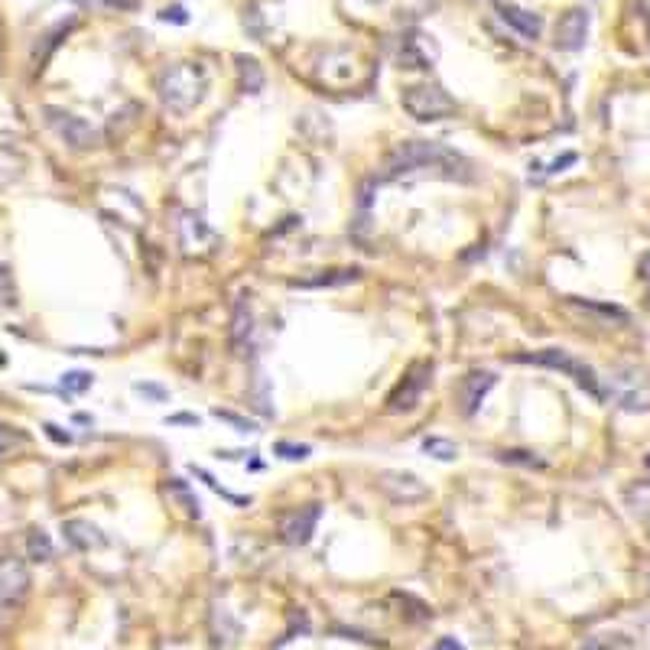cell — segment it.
Listing matches in <instances>:
<instances>
[{
  "label": "cell",
  "instance_id": "2e32d148",
  "mask_svg": "<svg viewBox=\"0 0 650 650\" xmlns=\"http://www.w3.org/2000/svg\"><path fill=\"white\" fill-rule=\"evenodd\" d=\"M618 403H621V410H628V413L650 410V384L641 374H631V381H624V390L618 394Z\"/></svg>",
  "mask_w": 650,
  "mask_h": 650
},
{
  "label": "cell",
  "instance_id": "e575fe53",
  "mask_svg": "<svg viewBox=\"0 0 650 650\" xmlns=\"http://www.w3.org/2000/svg\"><path fill=\"white\" fill-rule=\"evenodd\" d=\"M134 390H137V394L153 397V400H166V390H163V387H156V384H137Z\"/></svg>",
  "mask_w": 650,
  "mask_h": 650
},
{
  "label": "cell",
  "instance_id": "7402d4cb",
  "mask_svg": "<svg viewBox=\"0 0 650 650\" xmlns=\"http://www.w3.org/2000/svg\"><path fill=\"white\" fill-rule=\"evenodd\" d=\"M23 446H30V436H26L20 426L0 423V459H7V455H13Z\"/></svg>",
  "mask_w": 650,
  "mask_h": 650
},
{
  "label": "cell",
  "instance_id": "e0dca14e",
  "mask_svg": "<svg viewBox=\"0 0 650 650\" xmlns=\"http://www.w3.org/2000/svg\"><path fill=\"white\" fill-rule=\"evenodd\" d=\"M501 20H504L507 26H514V30H517L520 36H527V39H537L540 30H543V20L537 17V13H530V10H524V7H514V4H504V7H501Z\"/></svg>",
  "mask_w": 650,
  "mask_h": 650
},
{
  "label": "cell",
  "instance_id": "5b68a950",
  "mask_svg": "<svg viewBox=\"0 0 650 650\" xmlns=\"http://www.w3.org/2000/svg\"><path fill=\"white\" fill-rule=\"evenodd\" d=\"M43 114H46V124L56 130L59 140L69 143L72 150H91L98 143V130L88 121H82V117H75L62 108H43Z\"/></svg>",
  "mask_w": 650,
  "mask_h": 650
},
{
  "label": "cell",
  "instance_id": "4fadbf2b",
  "mask_svg": "<svg viewBox=\"0 0 650 650\" xmlns=\"http://www.w3.org/2000/svg\"><path fill=\"white\" fill-rule=\"evenodd\" d=\"M251 332H254V316H251V303L247 296H238L231 312V348L234 355H244V348L251 345Z\"/></svg>",
  "mask_w": 650,
  "mask_h": 650
},
{
  "label": "cell",
  "instance_id": "8fae6325",
  "mask_svg": "<svg viewBox=\"0 0 650 650\" xmlns=\"http://www.w3.org/2000/svg\"><path fill=\"white\" fill-rule=\"evenodd\" d=\"M589 36V13L585 10H566L556 23V46L566 52H579Z\"/></svg>",
  "mask_w": 650,
  "mask_h": 650
},
{
  "label": "cell",
  "instance_id": "7a4b0ae2",
  "mask_svg": "<svg viewBox=\"0 0 650 650\" xmlns=\"http://www.w3.org/2000/svg\"><path fill=\"white\" fill-rule=\"evenodd\" d=\"M205 88L208 75L199 62H176L160 75V98L176 114H189L195 104H202Z\"/></svg>",
  "mask_w": 650,
  "mask_h": 650
},
{
  "label": "cell",
  "instance_id": "f1b7e54d",
  "mask_svg": "<svg viewBox=\"0 0 650 650\" xmlns=\"http://www.w3.org/2000/svg\"><path fill=\"white\" fill-rule=\"evenodd\" d=\"M0 303L4 306L17 303V286H13V273L7 270L4 260H0Z\"/></svg>",
  "mask_w": 650,
  "mask_h": 650
},
{
  "label": "cell",
  "instance_id": "4316f807",
  "mask_svg": "<svg viewBox=\"0 0 650 650\" xmlns=\"http://www.w3.org/2000/svg\"><path fill=\"white\" fill-rule=\"evenodd\" d=\"M91 377L88 371H69V374H62V390L65 394H82V390H88L91 387Z\"/></svg>",
  "mask_w": 650,
  "mask_h": 650
},
{
  "label": "cell",
  "instance_id": "74e56055",
  "mask_svg": "<svg viewBox=\"0 0 650 650\" xmlns=\"http://www.w3.org/2000/svg\"><path fill=\"white\" fill-rule=\"evenodd\" d=\"M173 423H195V416H186V413H182V416H173Z\"/></svg>",
  "mask_w": 650,
  "mask_h": 650
},
{
  "label": "cell",
  "instance_id": "d4e9b609",
  "mask_svg": "<svg viewBox=\"0 0 650 650\" xmlns=\"http://www.w3.org/2000/svg\"><path fill=\"white\" fill-rule=\"evenodd\" d=\"M26 550H30L33 563H49V559H52V540H49V533L30 530V537H26Z\"/></svg>",
  "mask_w": 650,
  "mask_h": 650
},
{
  "label": "cell",
  "instance_id": "1f68e13d",
  "mask_svg": "<svg viewBox=\"0 0 650 650\" xmlns=\"http://www.w3.org/2000/svg\"><path fill=\"white\" fill-rule=\"evenodd\" d=\"M277 452L283 455V459H290V462H296V459H309V446H293V442H277Z\"/></svg>",
  "mask_w": 650,
  "mask_h": 650
},
{
  "label": "cell",
  "instance_id": "836d02e7",
  "mask_svg": "<svg viewBox=\"0 0 650 650\" xmlns=\"http://www.w3.org/2000/svg\"><path fill=\"white\" fill-rule=\"evenodd\" d=\"M160 20H166V23H169V20H173V23H186L189 17H186V10H182V7H166V10L160 13Z\"/></svg>",
  "mask_w": 650,
  "mask_h": 650
},
{
  "label": "cell",
  "instance_id": "f546056e",
  "mask_svg": "<svg viewBox=\"0 0 650 650\" xmlns=\"http://www.w3.org/2000/svg\"><path fill=\"white\" fill-rule=\"evenodd\" d=\"M65 30H69V26H56V30H52V33H46V36H43V39H46V43H43L46 49H43V56H36V69H39V72L46 69V59H49V52L59 46V39L65 36Z\"/></svg>",
  "mask_w": 650,
  "mask_h": 650
},
{
  "label": "cell",
  "instance_id": "cb8c5ba5",
  "mask_svg": "<svg viewBox=\"0 0 650 650\" xmlns=\"http://www.w3.org/2000/svg\"><path fill=\"white\" fill-rule=\"evenodd\" d=\"M423 452L433 455V459H439V462H455V459H459V446H455L452 439H442V436L423 439Z\"/></svg>",
  "mask_w": 650,
  "mask_h": 650
},
{
  "label": "cell",
  "instance_id": "9a60e30c",
  "mask_svg": "<svg viewBox=\"0 0 650 650\" xmlns=\"http://www.w3.org/2000/svg\"><path fill=\"white\" fill-rule=\"evenodd\" d=\"M62 533H65V540L75 546V550H95V546H104V533L91 524V520H82V517L65 520Z\"/></svg>",
  "mask_w": 650,
  "mask_h": 650
},
{
  "label": "cell",
  "instance_id": "d6a6232c",
  "mask_svg": "<svg viewBox=\"0 0 650 650\" xmlns=\"http://www.w3.org/2000/svg\"><path fill=\"white\" fill-rule=\"evenodd\" d=\"M43 429H46V436H49V439H56V442H59V446H69V442H72V436H69V433H62V429H59L56 423H46Z\"/></svg>",
  "mask_w": 650,
  "mask_h": 650
},
{
  "label": "cell",
  "instance_id": "484cf974",
  "mask_svg": "<svg viewBox=\"0 0 650 650\" xmlns=\"http://www.w3.org/2000/svg\"><path fill=\"white\" fill-rule=\"evenodd\" d=\"M498 462L504 465H520V468H546V462L540 455H533L527 449H501L498 452Z\"/></svg>",
  "mask_w": 650,
  "mask_h": 650
},
{
  "label": "cell",
  "instance_id": "ba28073f",
  "mask_svg": "<svg viewBox=\"0 0 650 650\" xmlns=\"http://www.w3.org/2000/svg\"><path fill=\"white\" fill-rule=\"evenodd\" d=\"M319 514H322L319 504H306L299 511H290L280 520V540L290 546H306L312 540V533H316Z\"/></svg>",
  "mask_w": 650,
  "mask_h": 650
},
{
  "label": "cell",
  "instance_id": "8d00e7d4",
  "mask_svg": "<svg viewBox=\"0 0 650 650\" xmlns=\"http://www.w3.org/2000/svg\"><path fill=\"white\" fill-rule=\"evenodd\" d=\"M641 277H644V280L650 283V251H647V254L641 257Z\"/></svg>",
  "mask_w": 650,
  "mask_h": 650
},
{
  "label": "cell",
  "instance_id": "d6986e66",
  "mask_svg": "<svg viewBox=\"0 0 650 650\" xmlns=\"http://www.w3.org/2000/svg\"><path fill=\"white\" fill-rule=\"evenodd\" d=\"M23 169H26V160L10 147H0V189L10 186V182L23 179Z\"/></svg>",
  "mask_w": 650,
  "mask_h": 650
},
{
  "label": "cell",
  "instance_id": "ac0fdd59",
  "mask_svg": "<svg viewBox=\"0 0 650 650\" xmlns=\"http://www.w3.org/2000/svg\"><path fill=\"white\" fill-rule=\"evenodd\" d=\"M624 501H628L631 514L650 527V481H634V485L624 491Z\"/></svg>",
  "mask_w": 650,
  "mask_h": 650
},
{
  "label": "cell",
  "instance_id": "4dcf8cb0",
  "mask_svg": "<svg viewBox=\"0 0 650 650\" xmlns=\"http://www.w3.org/2000/svg\"><path fill=\"white\" fill-rule=\"evenodd\" d=\"M585 650H624V637L621 634H598V637H592Z\"/></svg>",
  "mask_w": 650,
  "mask_h": 650
},
{
  "label": "cell",
  "instance_id": "44dd1931",
  "mask_svg": "<svg viewBox=\"0 0 650 650\" xmlns=\"http://www.w3.org/2000/svg\"><path fill=\"white\" fill-rule=\"evenodd\" d=\"M238 75H241V88L247 91V95H257V91L264 88V72H260L257 59L238 56Z\"/></svg>",
  "mask_w": 650,
  "mask_h": 650
},
{
  "label": "cell",
  "instance_id": "30bf717a",
  "mask_svg": "<svg viewBox=\"0 0 650 650\" xmlns=\"http://www.w3.org/2000/svg\"><path fill=\"white\" fill-rule=\"evenodd\" d=\"M30 592V569L17 556H0V602H20Z\"/></svg>",
  "mask_w": 650,
  "mask_h": 650
},
{
  "label": "cell",
  "instance_id": "8992f818",
  "mask_svg": "<svg viewBox=\"0 0 650 650\" xmlns=\"http://www.w3.org/2000/svg\"><path fill=\"white\" fill-rule=\"evenodd\" d=\"M429 377H433V364H429V361L413 364V368L407 371V377H403V381L394 387V394L387 397V410H390V413H407V410H413L416 403H420L423 390L429 387Z\"/></svg>",
  "mask_w": 650,
  "mask_h": 650
},
{
  "label": "cell",
  "instance_id": "603a6c76",
  "mask_svg": "<svg viewBox=\"0 0 650 650\" xmlns=\"http://www.w3.org/2000/svg\"><path fill=\"white\" fill-rule=\"evenodd\" d=\"M166 491H169V498L182 504V511H186L189 517H199V498H195V494L189 491L186 481H182V478H169Z\"/></svg>",
  "mask_w": 650,
  "mask_h": 650
},
{
  "label": "cell",
  "instance_id": "9c48e42d",
  "mask_svg": "<svg viewBox=\"0 0 650 650\" xmlns=\"http://www.w3.org/2000/svg\"><path fill=\"white\" fill-rule=\"evenodd\" d=\"M494 384H498V377H494L491 371H468L459 381V387H455V403H459L462 416H475L481 400L488 397V390Z\"/></svg>",
  "mask_w": 650,
  "mask_h": 650
},
{
  "label": "cell",
  "instance_id": "83f0119b",
  "mask_svg": "<svg viewBox=\"0 0 650 650\" xmlns=\"http://www.w3.org/2000/svg\"><path fill=\"white\" fill-rule=\"evenodd\" d=\"M212 416H215V420H221V423L234 426L238 433H257V423L247 420V416H238V413H231V410H212Z\"/></svg>",
  "mask_w": 650,
  "mask_h": 650
},
{
  "label": "cell",
  "instance_id": "d590c367",
  "mask_svg": "<svg viewBox=\"0 0 650 650\" xmlns=\"http://www.w3.org/2000/svg\"><path fill=\"white\" fill-rule=\"evenodd\" d=\"M433 650H465V647H462L459 641H455V637H442V641H439Z\"/></svg>",
  "mask_w": 650,
  "mask_h": 650
},
{
  "label": "cell",
  "instance_id": "7c38bea8",
  "mask_svg": "<svg viewBox=\"0 0 650 650\" xmlns=\"http://www.w3.org/2000/svg\"><path fill=\"white\" fill-rule=\"evenodd\" d=\"M566 312L572 316H582V319H595L598 325H611V322H628V312L618 309V306H602V303H589V299H576L569 296L566 299Z\"/></svg>",
  "mask_w": 650,
  "mask_h": 650
},
{
  "label": "cell",
  "instance_id": "ffe728a7",
  "mask_svg": "<svg viewBox=\"0 0 650 650\" xmlns=\"http://www.w3.org/2000/svg\"><path fill=\"white\" fill-rule=\"evenodd\" d=\"M420 33H410L400 46V65L403 69H429V56L420 49Z\"/></svg>",
  "mask_w": 650,
  "mask_h": 650
},
{
  "label": "cell",
  "instance_id": "5bb4252c",
  "mask_svg": "<svg viewBox=\"0 0 650 650\" xmlns=\"http://www.w3.org/2000/svg\"><path fill=\"white\" fill-rule=\"evenodd\" d=\"M361 267H342V270H319L316 277L293 280V290H322V286H348L361 280Z\"/></svg>",
  "mask_w": 650,
  "mask_h": 650
},
{
  "label": "cell",
  "instance_id": "f35d334b",
  "mask_svg": "<svg viewBox=\"0 0 650 650\" xmlns=\"http://www.w3.org/2000/svg\"><path fill=\"white\" fill-rule=\"evenodd\" d=\"M647 468H650V459H647Z\"/></svg>",
  "mask_w": 650,
  "mask_h": 650
},
{
  "label": "cell",
  "instance_id": "277c9868",
  "mask_svg": "<svg viewBox=\"0 0 650 650\" xmlns=\"http://www.w3.org/2000/svg\"><path fill=\"white\" fill-rule=\"evenodd\" d=\"M517 361H527V364H540V368H553V371H563L566 377H572L582 390H589L592 397L602 400L605 390L598 384L595 371L589 368L585 361H579L576 355H569L566 348H543V351H533V355H517Z\"/></svg>",
  "mask_w": 650,
  "mask_h": 650
},
{
  "label": "cell",
  "instance_id": "3957f363",
  "mask_svg": "<svg viewBox=\"0 0 650 650\" xmlns=\"http://www.w3.org/2000/svg\"><path fill=\"white\" fill-rule=\"evenodd\" d=\"M400 104L403 111H407L413 121L420 124H433V121H446L455 111H459V104L449 95L442 85H410L400 91Z\"/></svg>",
  "mask_w": 650,
  "mask_h": 650
},
{
  "label": "cell",
  "instance_id": "52a82bcc",
  "mask_svg": "<svg viewBox=\"0 0 650 650\" xmlns=\"http://www.w3.org/2000/svg\"><path fill=\"white\" fill-rule=\"evenodd\" d=\"M377 488L394 504H416V501H426L429 498V488L420 475L413 472H394V468H387V472L377 475Z\"/></svg>",
  "mask_w": 650,
  "mask_h": 650
},
{
  "label": "cell",
  "instance_id": "6da1fadb",
  "mask_svg": "<svg viewBox=\"0 0 650 650\" xmlns=\"http://www.w3.org/2000/svg\"><path fill=\"white\" fill-rule=\"evenodd\" d=\"M410 176H433L446 182H472V163L462 153L449 150L436 140H407L390 150L384 179H410Z\"/></svg>",
  "mask_w": 650,
  "mask_h": 650
}]
</instances>
